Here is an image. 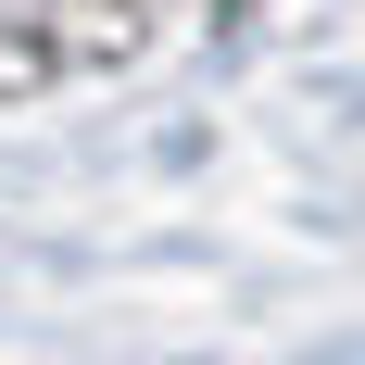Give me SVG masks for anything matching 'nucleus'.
<instances>
[{"instance_id": "1", "label": "nucleus", "mask_w": 365, "mask_h": 365, "mask_svg": "<svg viewBox=\"0 0 365 365\" xmlns=\"http://www.w3.org/2000/svg\"><path fill=\"white\" fill-rule=\"evenodd\" d=\"M139 26H151V0H0V101L51 88L76 63H113Z\"/></svg>"}]
</instances>
